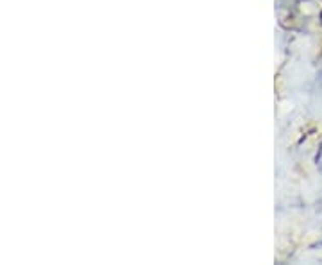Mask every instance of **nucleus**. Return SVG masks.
Wrapping results in <instances>:
<instances>
[{
  "mask_svg": "<svg viewBox=\"0 0 322 265\" xmlns=\"http://www.w3.org/2000/svg\"><path fill=\"white\" fill-rule=\"evenodd\" d=\"M320 20H322V13H320Z\"/></svg>",
  "mask_w": 322,
  "mask_h": 265,
  "instance_id": "nucleus-1",
  "label": "nucleus"
}]
</instances>
